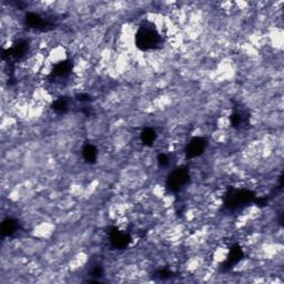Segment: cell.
I'll return each instance as SVG.
<instances>
[{"label": "cell", "instance_id": "cell-1", "mask_svg": "<svg viewBox=\"0 0 284 284\" xmlns=\"http://www.w3.org/2000/svg\"><path fill=\"white\" fill-rule=\"evenodd\" d=\"M67 60V52L63 47H55L49 52L48 59L46 63H48L51 66H59Z\"/></svg>", "mask_w": 284, "mask_h": 284}]
</instances>
